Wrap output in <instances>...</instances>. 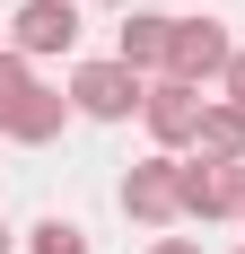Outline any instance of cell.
<instances>
[{
	"label": "cell",
	"instance_id": "6da1fadb",
	"mask_svg": "<svg viewBox=\"0 0 245 254\" xmlns=\"http://www.w3.org/2000/svg\"><path fill=\"white\" fill-rule=\"evenodd\" d=\"M140 97H149V79H140V70H122L114 53L70 70V105L88 114V123H131V114H140Z\"/></svg>",
	"mask_w": 245,
	"mask_h": 254
},
{
	"label": "cell",
	"instance_id": "7a4b0ae2",
	"mask_svg": "<svg viewBox=\"0 0 245 254\" xmlns=\"http://www.w3.org/2000/svg\"><path fill=\"white\" fill-rule=\"evenodd\" d=\"M228 62H237V35H228L219 18H175V44H167V79H184V88H219Z\"/></svg>",
	"mask_w": 245,
	"mask_h": 254
},
{
	"label": "cell",
	"instance_id": "3957f363",
	"mask_svg": "<svg viewBox=\"0 0 245 254\" xmlns=\"http://www.w3.org/2000/svg\"><path fill=\"white\" fill-rule=\"evenodd\" d=\"M122 219H140V228H175L184 219V158H140L131 176H122Z\"/></svg>",
	"mask_w": 245,
	"mask_h": 254
},
{
	"label": "cell",
	"instance_id": "277c9868",
	"mask_svg": "<svg viewBox=\"0 0 245 254\" xmlns=\"http://www.w3.org/2000/svg\"><path fill=\"white\" fill-rule=\"evenodd\" d=\"M201 114H210V97L184 88V79H149V97H140V123H149V140H158L167 158L201 140Z\"/></svg>",
	"mask_w": 245,
	"mask_h": 254
},
{
	"label": "cell",
	"instance_id": "5b68a950",
	"mask_svg": "<svg viewBox=\"0 0 245 254\" xmlns=\"http://www.w3.org/2000/svg\"><path fill=\"white\" fill-rule=\"evenodd\" d=\"M245 210V167L237 158H184V219H237Z\"/></svg>",
	"mask_w": 245,
	"mask_h": 254
},
{
	"label": "cell",
	"instance_id": "8992f818",
	"mask_svg": "<svg viewBox=\"0 0 245 254\" xmlns=\"http://www.w3.org/2000/svg\"><path fill=\"white\" fill-rule=\"evenodd\" d=\"M9 44H18L26 62L70 53L79 44V0H26V9H9Z\"/></svg>",
	"mask_w": 245,
	"mask_h": 254
},
{
	"label": "cell",
	"instance_id": "52a82bcc",
	"mask_svg": "<svg viewBox=\"0 0 245 254\" xmlns=\"http://www.w3.org/2000/svg\"><path fill=\"white\" fill-rule=\"evenodd\" d=\"M167 44H175V18L167 9H131V18L114 26V62L140 79H167Z\"/></svg>",
	"mask_w": 245,
	"mask_h": 254
},
{
	"label": "cell",
	"instance_id": "ba28073f",
	"mask_svg": "<svg viewBox=\"0 0 245 254\" xmlns=\"http://www.w3.org/2000/svg\"><path fill=\"white\" fill-rule=\"evenodd\" d=\"M79 105H70V88H35V97H18L9 114H0V131L9 140H26V149H44V140H61V123H70Z\"/></svg>",
	"mask_w": 245,
	"mask_h": 254
},
{
	"label": "cell",
	"instance_id": "9c48e42d",
	"mask_svg": "<svg viewBox=\"0 0 245 254\" xmlns=\"http://www.w3.org/2000/svg\"><path fill=\"white\" fill-rule=\"evenodd\" d=\"M201 158H237L245 167V105H228V97H210V114H201V140H193Z\"/></svg>",
	"mask_w": 245,
	"mask_h": 254
},
{
	"label": "cell",
	"instance_id": "30bf717a",
	"mask_svg": "<svg viewBox=\"0 0 245 254\" xmlns=\"http://www.w3.org/2000/svg\"><path fill=\"white\" fill-rule=\"evenodd\" d=\"M26 254H88V228L79 219H35L26 228Z\"/></svg>",
	"mask_w": 245,
	"mask_h": 254
},
{
	"label": "cell",
	"instance_id": "8fae6325",
	"mask_svg": "<svg viewBox=\"0 0 245 254\" xmlns=\"http://www.w3.org/2000/svg\"><path fill=\"white\" fill-rule=\"evenodd\" d=\"M35 88H44V79H35V62H26L18 44H0V114H9L18 97H35Z\"/></svg>",
	"mask_w": 245,
	"mask_h": 254
},
{
	"label": "cell",
	"instance_id": "7c38bea8",
	"mask_svg": "<svg viewBox=\"0 0 245 254\" xmlns=\"http://www.w3.org/2000/svg\"><path fill=\"white\" fill-rule=\"evenodd\" d=\"M219 97H228V105H245V44H237V62H228V79H219Z\"/></svg>",
	"mask_w": 245,
	"mask_h": 254
},
{
	"label": "cell",
	"instance_id": "4fadbf2b",
	"mask_svg": "<svg viewBox=\"0 0 245 254\" xmlns=\"http://www.w3.org/2000/svg\"><path fill=\"white\" fill-rule=\"evenodd\" d=\"M149 254H201V246H193V237H158Z\"/></svg>",
	"mask_w": 245,
	"mask_h": 254
},
{
	"label": "cell",
	"instance_id": "5bb4252c",
	"mask_svg": "<svg viewBox=\"0 0 245 254\" xmlns=\"http://www.w3.org/2000/svg\"><path fill=\"white\" fill-rule=\"evenodd\" d=\"M9 246H18V237H9V228H0V254H9Z\"/></svg>",
	"mask_w": 245,
	"mask_h": 254
},
{
	"label": "cell",
	"instance_id": "9a60e30c",
	"mask_svg": "<svg viewBox=\"0 0 245 254\" xmlns=\"http://www.w3.org/2000/svg\"><path fill=\"white\" fill-rule=\"evenodd\" d=\"M237 219H245V210H237Z\"/></svg>",
	"mask_w": 245,
	"mask_h": 254
},
{
	"label": "cell",
	"instance_id": "2e32d148",
	"mask_svg": "<svg viewBox=\"0 0 245 254\" xmlns=\"http://www.w3.org/2000/svg\"><path fill=\"white\" fill-rule=\"evenodd\" d=\"M237 254H245V246H237Z\"/></svg>",
	"mask_w": 245,
	"mask_h": 254
}]
</instances>
